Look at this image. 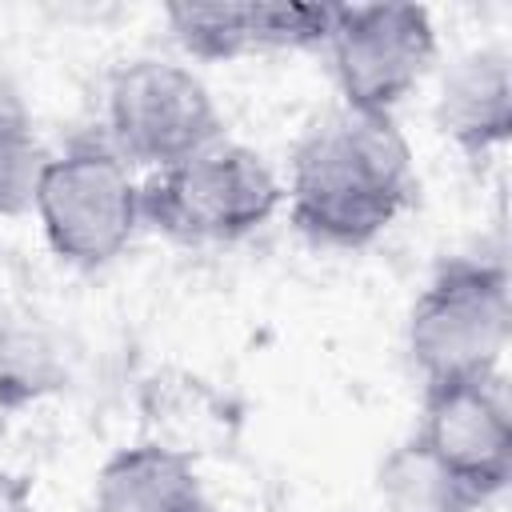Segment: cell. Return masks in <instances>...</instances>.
I'll use <instances>...</instances> for the list:
<instances>
[{
  "label": "cell",
  "mask_w": 512,
  "mask_h": 512,
  "mask_svg": "<svg viewBox=\"0 0 512 512\" xmlns=\"http://www.w3.org/2000/svg\"><path fill=\"white\" fill-rule=\"evenodd\" d=\"M416 196V168L396 116L336 108L316 120L288 164V216L320 248H368Z\"/></svg>",
  "instance_id": "cell-1"
},
{
  "label": "cell",
  "mask_w": 512,
  "mask_h": 512,
  "mask_svg": "<svg viewBox=\"0 0 512 512\" xmlns=\"http://www.w3.org/2000/svg\"><path fill=\"white\" fill-rule=\"evenodd\" d=\"M284 204L272 164L236 140H216L188 160L140 180L144 228L172 244H236L260 232Z\"/></svg>",
  "instance_id": "cell-2"
},
{
  "label": "cell",
  "mask_w": 512,
  "mask_h": 512,
  "mask_svg": "<svg viewBox=\"0 0 512 512\" xmlns=\"http://www.w3.org/2000/svg\"><path fill=\"white\" fill-rule=\"evenodd\" d=\"M512 336L508 264L492 256H444L408 308L404 344L424 384L500 372Z\"/></svg>",
  "instance_id": "cell-3"
},
{
  "label": "cell",
  "mask_w": 512,
  "mask_h": 512,
  "mask_svg": "<svg viewBox=\"0 0 512 512\" xmlns=\"http://www.w3.org/2000/svg\"><path fill=\"white\" fill-rule=\"evenodd\" d=\"M32 212L52 256L84 272L124 256L132 236L144 228L140 180L132 176V164L120 160L96 132L48 152Z\"/></svg>",
  "instance_id": "cell-4"
},
{
  "label": "cell",
  "mask_w": 512,
  "mask_h": 512,
  "mask_svg": "<svg viewBox=\"0 0 512 512\" xmlns=\"http://www.w3.org/2000/svg\"><path fill=\"white\" fill-rule=\"evenodd\" d=\"M104 140L132 168L160 172L224 140V120L208 84L192 68L136 56L108 72Z\"/></svg>",
  "instance_id": "cell-5"
},
{
  "label": "cell",
  "mask_w": 512,
  "mask_h": 512,
  "mask_svg": "<svg viewBox=\"0 0 512 512\" xmlns=\"http://www.w3.org/2000/svg\"><path fill=\"white\" fill-rule=\"evenodd\" d=\"M320 52L344 108L396 116L436 60V24L420 4H332Z\"/></svg>",
  "instance_id": "cell-6"
},
{
  "label": "cell",
  "mask_w": 512,
  "mask_h": 512,
  "mask_svg": "<svg viewBox=\"0 0 512 512\" xmlns=\"http://www.w3.org/2000/svg\"><path fill=\"white\" fill-rule=\"evenodd\" d=\"M412 440L484 504L512 480V404L504 376L424 384Z\"/></svg>",
  "instance_id": "cell-7"
},
{
  "label": "cell",
  "mask_w": 512,
  "mask_h": 512,
  "mask_svg": "<svg viewBox=\"0 0 512 512\" xmlns=\"http://www.w3.org/2000/svg\"><path fill=\"white\" fill-rule=\"evenodd\" d=\"M96 512H216L192 452L164 440L116 448L92 476Z\"/></svg>",
  "instance_id": "cell-8"
},
{
  "label": "cell",
  "mask_w": 512,
  "mask_h": 512,
  "mask_svg": "<svg viewBox=\"0 0 512 512\" xmlns=\"http://www.w3.org/2000/svg\"><path fill=\"white\" fill-rule=\"evenodd\" d=\"M436 124L468 160L504 148L512 132V64L504 48H476L452 64L440 88Z\"/></svg>",
  "instance_id": "cell-9"
},
{
  "label": "cell",
  "mask_w": 512,
  "mask_h": 512,
  "mask_svg": "<svg viewBox=\"0 0 512 512\" xmlns=\"http://www.w3.org/2000/svg\"><path fill=\"white\" fill-rule=\"evenodd\" d=\"M384 512H480L484 500L448 476L412 436L396 444L380 464Z\"/></svg>",
  "instance_id": "cell-10"
},
{
  "label": "cell",
  "mask_w": 512,
  "mask_h": 512,
  "mask_svg": "<svg viewBox=\"0 0 512 512\" xmlns=\"http://www.w3.org/2000/svg\"><path fill=\"white\" fill-rule=\"evenodd\" d=\"M172 40L192 60L224 64L256 56V20L252 4H172L164 8Z\"/></svg>",
  "instance_id": "cell-11"
},
{
  "label": "cell",
  "mask_w": 512,
  "mask_h": 512,
  "mask_svg": "<svg viewBox=\"0 0 512 512\" xmlns=\"http://www.w3.org/2000/svg\"><path fill=\"white\" fill-rule=\"evenodd\" d=\"M44 164H48V148L36 136L32 112L20 100V92H12L8 104L0 108V216L12 220L32 212V196Z\"/></svg>",
  "instance_id": "cell-12"
},
{
  "label": "cell",
  "mask_w": 512,
  "mask_h": 512,
  "mask_svg": "<svg viewBox=\"0 0 512 512\" xmlns=\"http://www.w3.org/2000/svg\"><path fill=\"white\" fill-rule=\"evenodd\" d=\"M12 92H16V88H8V84H0V108L8 104V96H12Z\"/></svg>",
  "instance_id": "cell-13"
},
{
  "label": "cell",
  "mask_w": 512,
  "mask_h": 512,
  "mask_svg": "<svg viewBox=\"0 0 512 512\" xmlns=\"http://www.w3.org/2000/svg\"><path fill=\"white\" fill-rule=\"evenodd\" d=\"M0 344H4V304H0Z\"/></svg>",
  "instance_id": "cell-14"
}]
</instances>
